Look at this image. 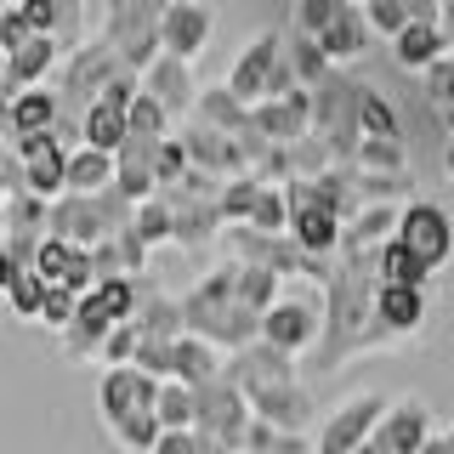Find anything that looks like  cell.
I'll return each mask as SVG.
<instances>
[{
	"label": "cell",
	"instance_id": "38",
	"mask_svg": "<svg viewBox=\"0 0 454 454\" xmlns=\"http://www.w3.org/2000/svg\"><path fill=\"white\" fill-rule=\"evenodd\" d=\"M262 188H267V182L255 176V170H245V176H233V182H222V193H216L222 222H227V227H245L250 210H255V199H262Z\"/></svg>",
	"mask_w": 454,
	"mask_h": 454
},
{
	"label": "cell",
	"instance_id": "57",
	"mask_svg": "<svg viewBox=\"0 0 454 454\" xmlns=\"http://www.w3.org/2000/svg\"><path fill=\"white\" fill-rule=\"evenodd\" d=\"M443 40H449V57H454V0H443Z\"/></svg>",
	"mask_w": 454,
	"mask_h": 454
},
{
	"label": "cell",
	"instance_id": "28",
	"mask_svg": "<svg viewBox=\"0 0 454 454\" xmlns=\"http://www.w3.org/2000/svg\"><path fill=\"white\" fill-rule=\"evenodd\" d=\"M449 57V40H443V23H409L403 35L392 40V63L403 74H426Z\"/></svg>",
	"mask_w": 454,
	"mask_h": 454
},
{
	"label": "cell",
	"instance_id": "3",
	"mask_svg": "<svg viewBox=\"0 0 454 454\" xmlns=\"http://www.w3.org/2000/svg\"><path fill=\"white\" fill-rule=\"evenodd\" d=\"M170 0H97V35L120 51L131 74H148L160 63V23Z\"/></svg>",
	"mask_w": 454,
	"mask_h": 454
},
{
	"label": "cell",
	"instance_id": "2",
	"mask_svg": "<svg viewBox=\"0 0 454 454\" xmlns=\"http://www.w3.org/2000/svg\"><path fill=\"white\" fill-rule=\"evenodd\" d=\"M182 318H188V335L210 340L216 352H239L262 340V312H250L239 301V262H216L205 278L182 295Z\"/></svg>",
	"mask_w": 454,
	"mask_h": 454
},
{
	"label": "cell",
	"instance_id": "1",
	"mask_svg": "<svg viewBox=\"0 0 454 454\" xmlns=\"http://www.w3.org/2000/svg\"><path fill=\"white\" fill-rule=\"evenodd\" d=\"M375 250H340L335 273L324 284V335L312 347V369L318 375H335L347 358L380 347L375 340Z\"/></svg>",
	"mask_w": 454,
	"mask_h": 454
},
{
	"label": "cell",
	"instance_id": "27",
	"mask_svg": "<svg viewBox=\"0 0 454 454\" xmlns=\"http://www.w3.org/2000/svg\"><path fill=\"white\" fill-rule=\"evenodd\" d=\"M222 364H227V352H216L199 335L170 340V380H182V387H193V392L210 387V380H222Z\"/></svg>",
	"mask_w": 454,
	"mask_h": 454
},
{
	"label": "cell",
	"instance_id": "26",
	"mask_svg": "<svg viewBox=\"0 0 454 454\" xmlns=\"http://www.w3.org/2000/svg\"><path fill=\"white\" fill-rule=\"evenodd\" d=\"M340 227H347V222H335L330 210L307 205V210H290V233H284V239H290L301 255H312V262H335V255H340Z\"/></svg>",
	"mask_w": 454,
	"mask_h": 454
},
{
	"label": "cell",
	"instance_id": "49",
	"mask_svg": "<svg viewBox=\"0 0 454 454\" xmlns=\"http://www.w3.org/2000/svg\"><path fill=\"white\" fill-rule=\"evenodd\" d=\"M74 307H80V295H68V290H57V284H46V301H40V324L63 335L68 324H74Z\"/></svg>",
	"mask_w": 454,
	"mask_h": 454
},
{
	"label": "cell",
	"instance_id": "39",
	"mask_svg": "<svg viewBox=\"0 0 454 454\" xmlns=\"http://www.w3.org/2000/svg\"><path fill=\"white\" fill-rule=\"evenodd\" d=\"M352 170H364V176H403L409 170V142H358Z\"/></svg>",
	"mask_w": 454,
	"mask_h": 454
},
{
	"label": "cell",
	"instance_id": "7",
	"mask_svg": "<svg viewBox=\"0 0 454 454\" xmlns=\"http://www.w3.org/2000/svg\"><path fill=\"white\" fill-rule=\"evenodd\" d=\"M387 403H392V397H380V392H352V397H340L330 415L318 420L312 454H358L369 437H375V426H380V415H387Z\"/></svg>",
	"mask_w": 454,
	"mask_h": 454
},
{
	"label": "cell",
	"instance_id": "12",
	"mask_svg": "<svg viewBox=\"0 0 454 454\" xmlns=\"http://www.w3.org/2000/svg\"><path fill=\"white\" fill-rule=\"evenodd\" d=\"M295 364H301V358H290V352L255 340V347L227 352L222 380H227V387H239L245 397H255V392H267V387H284V380H301V375H295Z\"/></svg>",
	"mask_w": 454,
	"mask_h": 454
},
{
	"label": "cell",
	"instance_id": "35",
	"mask_svg": "<svg viewBox=\"0 0 454 454\" xmlns=\"http://www.w3.org/2000/svg\"><path fill=\"white\" fill-rule=\"evenodd\" d=\"M284 57H290V74H295V85H301V91H318V85L335 74V63L324 57V46H318V40L284 35Z\"/></svg>",
	"mask_w": 454,
	"mask_h": 454
},
{
	"label": "cell",
	"instance_id": "18",
	"mask_svg": "<svg viewBox=\"0 0 454 454\" xmlns=\"http://www.w3.org/2000/svg\"><path fill=\"white\" fill-rule=\"evenodd\" d=\"M182 148H188V165L193 170H205V176H216V182H233V176H245V148H239V137H222V131H210V125H182Z\"/></svg>",
	"mask_w": 454,
	"mask_h": 454
},
{
	"label": "cell",
	"instance_id": "48",
	"mask_svg": "<svg viewBox=\"0 0 454 454\" xmlns=\"http://www.w3.org/2000/svg\"><path fill=\"white\" fill-rule=\"evenodd\" d=\"M12 6H18V18H23L28 35L57 40V28H63V12H57V0H12Z\"/></svg>",
	"mask_w": 454,
	"mask_h": 454
},
{
	"label": "cell",
	"instance_id": "6",
	"mask_svg": "<svg viewBox=\"0 0 454 454\" xmlns=\"http://www.w3.org/2000/svg\"><path fill=\"white\" fill-rule=\"evenodd\" d=\"M318 335H324V290L318 284H284V295L262 318V340L290 352V358H312Z\"/></svg>",
	"mask_w": 454,
	"mask_h": 454
},
{
	"label": "cell",
	"instance_id": "36",
	"mask_svg": "<svg viewBox=\"0 0 454 454\" xmlns=\"http://www.w3.org/2000/svg\"><path fill=\"white\" fill-rule=\"evenodd\" d=\"M420 97H426V108H432L437 131L454 142V57H443L437 68H426V74H420Z\"/></svg>",
	"mask_w": 454,
	"mask_h": 454
},
{
	"label": "cell",
	"instance_id": "52",
	"mask_svg": "<svg viewBox=\"0 0 454 454\" xmlns=\"http://www.w3.org/2000/svg\"><path fill=\"white\" fill-rule=\"evenodd\" d=\"M23 188V165L12 148H0V233H6V199Z\"/></svg>",
	"mask_w": 454,
	"mask_h": 454
},
{
	"label": "cell",
	"instance_id": "32",
	"mask_svg": "<svg viewBox=\"0 0 454 454\" xmlns=\"http://www.w3.org/2000/svg\"><path fill=\"white\" fill-rule=\"evenodd\" d=\"M125 114H131V108H114V103H103V97H97V103L80 114V148L120 153V142H125Z\"/></svg>",
	"mask_w": 454,
	"mask_h": 454
},
{
	"label": "cell",
	"instance_id": "4",
	"mask_svg": "<svg viewBox=\"0 0 454 454\" xmlns=\"http://www.w3.org/2000/svg\"><path fill=\"white\" fill-rule=\"evenodd\" d=\"M120 74H125L120 51H114L108 40L91 28V40H80V46L68 51L63 63H57V103H63V114H68V120H80V114L91 108L97 97H103L108 85L120 80Z\"/></svg>",
	"mask_w": 454,
	"mask_h": 454
},
{
	"label": "cell",
	"instance_id": "51",
	"mask_svg": "<svg viewBox=\"0 0 454 454\" xmlns=\"http://www.w3.org/2000/svg\"><path fill=\"white\" fill-rule=\"evenodd\" d=\"M131 358H137V330H131V324H114V335L103 340V364L120 369V364H131Z\"/></svg>",
	"mask_w": 454,
	"mask_h": 454
},
{
	"label": "cell",
	"instance_id": "8",
	"mask_svg": "<svg viewBox=\"0 0 454 454\" xmlns=\"http://www.w3.org/2000/svg\"><path fill=\"white\" fill-rule=\"evenodd\" d=\"M397 245H403L426 273H437V267H449L454 255V222L443 205H432V199H409L403 210H397Z\"/></svg>",
	"mask_w": 454,
	"mask_h": 454
},
{
	"label": "cell",
	"instance_id": "11",
	"mask_svg": "<svg viewBox=\"0 0 454 454\" xmlns=\"http://www.w3.org/2000/svg\"><path fill=\"white\" fill-rule=\"evenodd\" d=\"M278 57H284V28H262V35H255L250 46H239L233 68H227V91H233L245 108L267 103V85H273Z\"/></svg>",
	"mask_w": 454,
	"mask_h": 454
},
{
	"label": "cell",
	"instance_id": "37",
	"mask_svg": "<svg viewBox=\"0 0 454 454\" xmlns=\"http://www.w3.org/2000/svg\"><path fill=\"white\" fill-rule=\"evenodd\" d=\"M103 432H108V443H120L125 454H153V443L165 437V426H160L153 409H137V415L114 420V426H103Z\"/></svg>",
	"mask_w": 454,
	"mask_h": 454
},
{
	"label": "cell",
	"instance_id": "21",
	"mask_svg": "<svg viewBox=\"0 0 454 454\" xmlns=\"http://www.w3.org/2000/svg\"><path fill=\"white\" fill-rule=\"evenodd\" d=\"M142 91H148L153 103L170 114V125H176V120H193L199 85H193V68H188V63H176V57H160V63L142 74Z\"/></svg>",
	"mask_w": 454,
	"mask_h": 454
},
{
	"label": "cell",
	"instance_id": "29",
	"mask_svg": "<svg viewBox=\"0 0 454 454\" xmlns=\"http://www.w3.org/2000/svg\"><path fill=\"white\" fill-rule=\"evenodd\" d=\"M358 137L364 142H409L403 108H397L380 85H369V80H364V91H358Z\"/></svg>",
	"mask_w": 454,
	"mask_h": 454
},
{
	"label": "cell",
	"instance_id": "16",
	"mask_svg": "<svg viewBox=\"0 0 454 454\" xmlns=\"http://www.w3.org/2000/svg\"><path fill=\"white\" fill-rule=\"evenodd\" d=\"M250 131L273 148H295L312 137V91H290L278 103H255L250 108Z\"/></svg>",
	"mask_w": 454,
	"mask_h": 454
},
{
	"label": "cell",
	"instance_id": "15",
	"mask_svg": "<svg viewBox=\"0 0 454 454\" xmlns=\"http://www.w3.org/2000/svg\"><path fill=\"white\" fill-rule=\"evenodd\" d=\"M160 387H165V380L142 375V369H131V364L103 369V380H97V420L114 426V420L137 415V409H153V403H160Z\"/></svg>",
	"mask_w": 454,
	"mask_h": 454
},
{
	"label": "cell",
	"instance_id": "5",
	"mask_svg": "<svg viewBox=\"0 0 454 454\" xmlns=\"http://www.w3.org/2000/svg\"><path fill=\"white\" fill-rule=\"evenodd\" d=\"M358 91L364 80L352 74V68H335L330 80L312 91V137L330 148L335 165H352V153H358Z\"/></svg>",
	"mask_w": 454,
	"mask_h": 454
},
{
	"label": "cell",
	"instance_id": "55",
	"mask_svg": "<svg viewBox=\"0 0 454 454\" xmlns=\"http://www.w3.org/2000/svg\"><path fill=\"white\" fill-rule=\"evenodd\" d=\"M153 454H199V437L193 432H165L160 443H153Z\"/></svg>",
	"mask_w": 454,
	"mask_h": 454
},
{
	"label": "cell",
	"instance_id": "19",
	"mask_svg": "<svg viewBox=\"0 0 454 454\" xmlns=\"http://www.w3.org/2000/svg\"><path fill=\"white\" fill-rule=\"evenodd\" d=\"M35 273L46 284H57V290H68V295H91L97 290L91 250L68 245V239H51V233H46V245H40V255H35Z\"/></svg>",
	"mask_w": 454,
	"mask_h": 454
},
{
	"label": "cell",
	"instance_id": "34",
	"mask_svg": "<svg viewBox=\"0 0 454 454\" xmlns=\"http://www.w3.org/2000/svg\"><path fill=\"white\" fill-rule=\"evenodd\" d=\"M114 188V153H97V148H74L68 153V193H108Z\"/></svg>",
	"mask_w": 454,
	"mask_h": 454
},
{
	"label": "cell",
	"instance_id": "54",
	"mask_svg": "<svg viewBox=\"0 0 454 454\" xmlns=\"http://www.w3.org/2000/svg\"><path fill=\"white\" fill-rule=\"evenodd\" d=\"M91 267H97V284L103 278H125V262H120V239H103L91 250Z\"/></svg>",
	"mask_w": 454,
	"mask_h": 454
},
{
	"label": "cell",
	"instance_id": "31",
	"mask_svg": "<svg viewBox=\"0 0 454 454\" xmlns=\"http://www.w3.org/2000/svg\"><path fill=\"white\" fill-rule=\"evenodd\" d=\"M57 120H63V103H57L51 85H35V91H18V97H12V142L51 131Z\"/></svg>",
	"mask_w": 454,
	"mask_h": 454
},
{
	"label": "cell",
	"instance_id": "10",
	"mask_svg": "<svg viewBox=\"0 0 454 454\" xmlns=\"http://www.w3.org/2000/svg\"><path fill=\"white\" fill-rule=\"evenodd\" d=\"M216 35V6L210 0H170L165 23H160V57H176V63H199Z\"/></svg>",
	"mask_w": 454,
	"mask_h": 454
},
{
	"label": "cell",
	"instance_id": "44",
	"mask_svg": "<svg viewBox=\"0 0 454 454\" xmlns=\"http://www.w3.org/2000/svg\"><path fill=\"white\" fill-rule=\"evenodd\" d=\"M6 301H12V318H23V324H40V301H46V278H40L35 267H23V273L12 278Z\"/></svg>",
	"mask_w": 454,
	"mask_h": 454
},
{
	"label": "cell",
	"instance_id": "17",
	"mask_svg": "<svg viewBox=\"0 0 454 454\" xmlns=\"http://www.w3.org/2000/svg\"><path fill=\"white\" fill-rule=\"evenodd\" d=\"M250 415L262 426H273L284 437H307V426L318 420V403H312V392L301 380H284V387H267L250 397Z\"/></svg>",
	"mask_w": 454,
	"mask_h": 454
},
{
	"label": "cell",
	"instance_id": "40",
	"mask_svg": "<svg viewBox=\"0 0 454 454\" xmlns=\"http://www.w3.org/2000/svg\"><path fill=\"white\" fill-rule=\"evenodd\" d=\"M23 193H35V199H46V205H57V199L68 193V153L23 165Z\"/></svg>",
	"mask_w": 454,
	"mask_h": 454
},
{
	"label": "cell",
	"instance_id": "23",
	"mask_svg": "<svg viewBox=\"0 0 454 454\" xmlns=\"http://www.w3.org/2000/svg\"><path fill=\"white\" fill-rule=\"evenodd\" d=\"M153 153H160V142H148V137H125L120 153H114V188L131 199V205H148V199L160 193V182H153Z\"/></svg>",
	"mask_w": 454,
	"mask_h": 454
},
{
	"label": "cell",
	"instance_id": "33",
	"mask_svg": "<svg viewBox=\"0 0 454 454\" xmlns=\"http://www.w3.org/2000/svg\"><path fill=\"white\" fill-rule=\"evenodd\" d=\"M375 278L380 284H397V290H432V273L409 255L397 239H387V245L375 250Z\"/></svg>",
	"mask_w": 454,
	"mask_h": 454
},
{
	"label": "cell",
	"instance_id": "56",
	"mask_svg": "<svg viewBox=\"0 0 454 454\" xmlns=\"http://www.w3.org/2000/svg\"><path fill=\"white\" fill-rule=\"evenodd\" d=\"M23 273V267L18 262H12V250H6V239H0V295H6L12 290V278H18Z\"/></svg>",
	"mask_w": 454,
	"mask_h": 454
},
{
	"label": "cell",
	"instance_id": "50",
	"mask_svg": "<svg viewBox=\"0 0 454 454\" xmlns=\"http://www.w3.org/2000/svg\"><path fill=\"white\" fill-rule=\"evenodd\" d=\"M12 153H18V165H35V160H57V153H68V148L57 142V125H51V131H40V137H18Z\"/></svg>",
	"mask_w": 454,
	"mask_h": 454
},
{
	"label": "cell",
	"instance_id": "24",
	"mask_svg": "<svg viewBox=\"0 0 454 454\" xmlns=\"http://www.w3.org/2000/svg\"><path fill=\"white\" fill-rule=\"evenodd\" d=\"M131 330L142 335V340H182L188 335V318H182V301L176 295H165L160 284H148L142 290V301H137V312H131Z\"/></svg>",
	"mask_w": 454,
	"mask_h": 454
},
{
	"label": "cell",
	"instance_id": "30",
	"mask_svg": "<svg viewBox=\"0 0 454 454\" xmlns=\"http://www.w3.org/2000/svg\"><path fill=\"white\" fill-rule=\"evenodd\" d=\"M193 125H210V131H222V137H245L250 108L239 103L233 91H227V80H222V85H199V97H193Z\"/></svg>",
	"mask_w": 454,
	"mask_h": 454
},
{
	"label": "cell",
	"instance_id": "14",
	"mask_svg": "<svg viewBox=\"0 0 454 454\" xmlns=\"http://www.w3.org/2000/svg\"><path fill=\"white\" fill-rule=\"evenodd\" d=\"M432 318V290H397V284H380L375 290V340L380 347H397V340H415Z\"/></svg>",
	"mask_w": 454,
	"mask_h": 454
},
{
	"label": "cell",
	"instance_id": "43",
	"mask_svg": "<svg viewBox=\"0 0 454 454\" xmlns=\"http://www.w3.org/2000/svg\"><path fill=\"white\" fill-rule=\"evenodd\" d=\"M245 227H255V233H273V239H284V233H290V199H284V188H273V182H267Z\"/></svg>",
	"mask_w": 454,
	"mask_h": 454
},
{
	"label": "cell",
	"instance_id": "42",
	"mask_svg": "<svg viewBox=\"0 0 454 454\" xmlns=\"http://www.w3.org/2000/svg\"><path fill=\"white\" fill-rule=\"evenodd\" d=\"M340 6H352V0H295V6H290V35L318 40L324 28L335 23V12H340Z\"/></svg>",
	"mask_w": 454,
	"mask_h": 454
},
{
	"label": "cell",
	"instance_id": "41",
	"mask_svg": "<svg viewBox=\"0 0 454 454\" xmlns=\"http://www.w3.org/2000/svg\"><path fill=\"white\" fill-rule=\"evenodd\" d=\"M153 415H160L165 432H193V387H182V380H165V387H160V403H153Z\"/></svg>",
	"mask_w": 454,
	"mask_h": 454
},
{
	"label": "cell",
	"instance_id": "60",
	"mask_svg": "<svg viewBox=\"0 0 454 454\" xmlns=\"http://www.w3.org/2000/svg\"><path fill=\"white\" fill-rule=\"evenodd\" d=\"M358 454H380V449H375V437H369V443H364V449H358Z\"/></svg>",
	"mask_w": 454,
	"mask_h": 454
},
{
	"label": "cell",
	"instance_id": "53",
	"mask_svg": "<svg viewBox=\"0 0 454 454\" xmlns=\"http://www.w3.org/2000/svg\"><path fill=\"white\" fill-rule=\"evenodd\" d=\"M23 40H35V35H28V28H23V18H18V6H0V63H6V57L18 51Z\"/></svg>",
	"mask_w": 454,
	"mask_h": 454
},
{
	"label": "cell",
	"instance_id": "61",
	"mask_svg": "<svg viewBox=\"0 0 454 454\" xmlns=\"http://www.w3.org/2000/svg\"><path fill=\"white\" fill-rule=\"evenodd\" d=\"M443 443H449V454H454V426H449V432H443Z\"/></svg>",
	"mask_w": 454,
	"mask_h": 454
},
{
	"label": "cell",
	"instance_id": "63",
	"mask_svg": "<svg viewBox=\"0 0 454 454\" xmlns=\"http://www.w3.org/2000/svg\"><path fill=\"white\" fill-rule=\"evenodd\" d=\"M6 6H12V0H6Z\"/></svg>",
	"mask_w": 454,
	"mask_h": 454
},
{
	"label": "cell",
	"instance_id": "58",
	"mask_svg": "<svg viewBox=\"0 0 454 454\" xmlns=\"http://www.w3.org/2000/svg\"><path fill=\"white\" fill-rule=\"evenodd\" d=\"M193 437H199V432H193ZM199 454H233V449L216 443V437H199Z\"/></svg>",
	"mask_w": 454,
	"mask_h": 454
},
{
	"label": "cell",
	"instance_id": "13",
	"mask_svg": "<svg viewBox=\"0 0 454 454\" xmlns=\"http://www.w3.org/2000/svg\"><path fill=\"white\" fill-rule=\"evenodd\" d=\"M432 437H437V420H432V409H426V397H415V392L392 397L380 426H375V449L380 454H420Z\"/></svg>",
	"mask_w": 454,
	"mask_h": 454
},
{
	"label": "cell",
	"instance_id": "45",
	"mask_svg": "<svg viewBox=\"0 0 454 454\" xmlns=\"http://www.w3.org/2000/svg\"><path fill=\"white\" fill-rule=\"evenodd\" d=\"M131 233L142 239L148 250H160V245H170V205L160 193L148 199V205H137V216H131Z\"/></svg>",
	"mask_w": 454,
	"mask_h": 454
},
{
	"label": "cell",
	"instance_id": "22",
	"mask_svg": "<svg viewBox=\"0 0 454 454\" xmlns=\"http://www.w3.org/2000/svg\"><path fill=\"white\" fill-rule=\"evenodd\" d=\"M318 46H324V57H330L335 68H358L369 57V46H375V28H369L364 6H340L335 23L318 35Z\"/></svg>",
	"mask_w": 454,
	"mask_h": 454
},
{
	"label": "cell",
	"instance_id": "47",
	"mask_svg": "<svg viewBox=\"0 0 454 454\" xmlns=\"http://www.w3.org/2000/svg\"><path fill=\"white\" fill-rule=\"evenodd\" d=\"M364 18L380 40H397L409 28V0H364Z\"/></svg>",
	"mask_w": 454,
	"mask_h": 454
},
{
	"label": "cell",
	"instance_id": "20",
	"mask_svg": "<svg viewBox=\"0 0 454 454\" xmlns=\"http://www.w3.org/2000/svg\"><path fill=\"white\" fill-rule=\"evenodd\" d=\"M63 63V46L46 35H35V40H23L18 51L0 63V91L6 97H18V91H35V85H46V74Z\"/></svg>",
	"mask_w": 454,
	"mask_h": 454
},
{
	"label": "cell",
	"instance_id": "46",
	"mask_svg": "<svg viewBox=\"0 0 454 454\" xmlns=\"http://www.w3.org/2000/svg\"><path fill=\"white\" fill-rule=\"evenodd\" d=\"M188 148H182V137H165L160 142V153H153V182H160V193L165 188H176V182H188Z\"/></svg>",
	"mask_w": 454,
	"mask_h": 454
},
{
	"label": "cell",
	"instance_id": "9",
	"mask_svg": "<svg viewBox=\"0 0 454 454\" xmlns=\"http://www.w3.org/2000/svg\"><path fill=\"white\" fill-rule=\"evenodd\" d=\"M250 397L239 387H227V380H210V387L193 392V432L199 437H216V443H227L233 454H245V437H250Z\"/></svg>",
	"mask_w": 454,
	"mask_h": 454
},
{
	"label": "cell",
	"instance_id": "59",
	"mask_svg": "<svg viewBox=\"0 0 454 454\" xmlns=\"http://www.w3.org/2000/svg\"><path fill=\"white\" fill-rule=\"evenodd\" d=\"M443 176L454 182V142H443Z\"/></svg>",
	"mask_w": 454,
	"mask_h": 454
},
{
	"label": "cell",
	"instance_id": "62",
	"mask_svg": "<svg viewBox=\"0 0 454 454\" xmlns=\"http://www.w3.org/2000/svg\"><path fill=\"white\" fill-rule=\"evenodd\" d=\"M352 6H364V0H352Z\"/></svg>",
	"mask_w": 454,
	"mask_h": 454
},
{
	"label": "cell",
	"instance_id": "25",
	"mask_svg": "<svg viewBox=\"0 0 454 454\" xmlns=\"http://www.w3.org/2000/svg\"><path fill=\"white\" fill-rule=\"evenodd\" d=\"M108 335H114V318L103 312V301H97V290H91V295H80L74 324H68L57 340H63L68 358H97V364H103V340H108Z\"/></svg>",
	"mask_w": 454,
	"mask_h": 454
}]
</instances>
